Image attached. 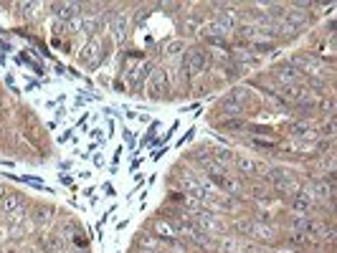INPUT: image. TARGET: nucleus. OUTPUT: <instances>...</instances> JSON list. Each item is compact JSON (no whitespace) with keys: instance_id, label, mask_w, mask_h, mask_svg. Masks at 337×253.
Returning a JSON list of instances; mask_svg holds the SVG:
<instances>
[{"instance_id":"f257e3e1","label":"nucleus","mask_w":337,"mask_h":253,"mask_svg":"<svg viewBox=\"0 0 337 253\" xmlns=\"http://www.w3.org/2000/svg\"><path fill=\"white\" fill-rule=\"evenodd\" d=\"M206 66H208V56L203 51H198V48L188 51L185 58H183V71L188 73V76H198V73L206 71Z\"/></svg>"},{"instance_id":"f03ea898","label":"nucleus","mask_w":337,"mask_h":253,"mask_svg":"<svg viewBox=\"0 0 337 253\" xmlns=\"http://www.w3.org/2000/svg\"><path fill=\"white\" fill-rule=\"evenodd\" d=\"M231 28H233V18L231 16H221L216 21H208L206 25H203V31H206V36H211V38H218V36H226Z\"/></svg>"},{"instance_id":"7ed1b4c3","label":"nucleus","mask_w":337,"mask_h":253,"mask_svg":"<svg viewBox=\"0 0 337 253\" xmlns=\"http://www.w3.org/2000/svg\"><path fill=\"white\" fill-rule=\"evenodd\" d=\"M312 205H314L312 190H297L294 195H291V207H294V213H299V215H307L312 210Z\"/></svg>"},{"instance_id":"20e7f679","label":"nucleus","mask_w":337,"mask_h":253,"mask_svg":"<svg viewBox=\"0 0 337 253\" xmlns=\"http://www.w3.org/2000/svg\"><path fill=\"white\" fill-rule=\"evenodd\" d=\"M147 92H150V96H152V99H160V96H163V94L168 92V76H165V71H163V69L152 73Z\"/></svg>"},{"instance_id":"39448f33","label":"nucleus","mask_w":337,"mask_h":253,"mask_svg":"<svg viewBox=\"0 0 337 253\" xmlns=\"http://www.w3.org/2000/svg\"><path fill=\"white\" fill-rule=\"evenodd\" d=\"M99 58H101V43H99L96 38H92V41H89V46H84V51H81V64H86V66H96V64H99Z\"/></svg>"},{"instance_id":"423d86ee","label":"nucleus","mask_w":337,"mask_h":253,"mask_svg":"<svg viewBox=\"0 0 337 253\" xmlns=\"http://www.w3.org/2000/svg\"><path fill=\"white\" fill-rule=\"evenodd\" d=\"M21 207H23V195L10 192V195L0 198V213H3V215H13V213H18Z\"/></svg>"},{"instance_id":"0eeeda50","label":"nucleus","mask_w":337,"mask_h":253,"mask_svg":"<svg viewBox=\"0 0 337 253\" xmlns=\"http://www.w3.org/2000/svg\"><path fill=\"white\" fill-rule=\"evenodd\" d=\"M147 73H150V64H140L135 71L127 73V81L135 86V89H140V86L144 84V79H147Z\"/></svg>"},{"instance_id":"6e6552de","label":"nucleus","mask_w":337,"mask_h":253,"mask_svg":"<svg viewBox=\"0 0 337 253\" xmlns=\"http://www.w3.org/2000/svg\"><path fill=\"white\" fill-rule=\"evenodd\" d=\"M53 10H56L58 18H66V21H69V18H74L76 13L81 10V5H79V3H56Z\"/></svg>"},{"instance_id":"1a4fd4ad","label":"nucleus","mask_w":337,"mask_h":253,"mask_svg":"<svg viewBox=\"0 0 337 253\" xmlns=\"http://www.w3.org/2000/svg\"><path fill=\"white\" fill-rule=\"evenodd\" d=\"M276 76H279L284 84H291V81L299 79V71H297L294 64H282L279 69H276Z\"/></svg>"},{"instance_id":"9d476101","label":"nucleus","mask_w":337,"mask_h":253,"mask_svg":"<svg viewBox=\"0 0 337 253\" xmlns=\"http://www.w3.org/2000/svg\"><path fill=\"white\" fill-rule=\"evenodd\" d=\"M248 233L256 235V238H261V241H271V238H274V230H271L269 226H264V223H251Z\"/></svg>"},{"instance_id":"9b49d317","label":"nucleus","mask_w":337,"mask_h":253,"mask_svg":"<svg viewBox=\"0 0 337 253\" xmlns=\"http://www.w3.org/2000/svg\"><path fill=\"white\" fill-rule=\"evenodd\" d=\"M155 230H157V235H163V238H172L175 233H178L175 223H168V220H157L155 223Z\"/></svg>"},{"instance_id":"f8f14e48","label":"nucleus","mask_w":337,"mask_h":253,"mask_svg":"<svg viewBox=\"0 0 337 253\" xmlns=\"http://www.w3.org/2000/svg\"><path fill=\"white\" fill-rule=\"evenodd\" d=\"M112 31H114V38H117V41H124V36H127V21H124L122 16H117L114 23H112Z\"/></svg>"},{"instance_id":"ddd939ff","label":"nucleus","mask_w":337,"mask_h":253,"mask_svg":"<svg viewBox=\"0 0 337 253\" xmlns=\"http://www.w3.org/2000/svg\"><path fill=\"white\" fill-rule=\"evenodd\" d=\"M218 183H221V187L223 190H228L231 195H241V183H236V180H231V177H218Z\"/></svg>"},{"instance_id":"4468645a","label":"nucleus","mask_w":337,"mask_h":253,"mask_svg":"<svg viewBox=\"0 0 337 253\" xmlns=\"http://www.w3.org/2000/svg\"><path fill=\"white\" fill-rule=\"evenodd\" d=\"M312 238L310 233H304V230H294V233H289V243H294V246H307Z\"/></svg>"},{"instance_id":"2eb2a0df","label":"nucleus","mask_w":337,"mask_h":253,"mask_svg":"<svg viewBox=\"0 0 337 253\" xmlns=\"http://www.w3.org/2000/svg\"><path fill=\"white\" fill-rule=\"evenodd\" d=\"M221 114H223V116H236V114H241V107H239L236 101L228 99V101L221 104Z\"/></svg>"},{"instance_id":"dca6fc26","label":"nucleus","mask_w":337,"mask_h":253,"mask_svg":"<svg viewBox=\"0 0 337 253\" xmlns=\"http://www.w3.org/2000/svg\"><path fill=\"white\" fill-rule=\"evenodd\" d=\"M200 223H203L208 230H218V228H221V223L213 218V213H200Z\"/></svg>"},{"instance_id":"f3484780","label":"nucleus","mask_w":337,"mask_h":253,"mask_svg":"<svg viewBox=\"0 0 337 253\" xmlns=\"http://www.w3.org/2000/svg\"><path fill=\"white\" fill-rule=\"evenodd\" d=\"M99 28H101V21H94V18L81 23V31H84V33H89V36H94V33L99 31Z\"/></svg>"},{"instance_id":"a211bd4d","label":"nucleus","mask_w":337,"mask_h":253,"mask_svg":"<svg viewBox=\"0 0 337 253\" xmlns=\"http://www.w3.org/2000/svg\"><path fill=\"white\" fill-rule=\"evenodd\" d=\"M183 48H185L183 41H170L168 46H165V53H168V56H175V53H180Z\"/></svg>"},{"instance_id":"6ab92c4d","label":"nucleus","mask_w":337,"mask_h":253,"mask_svg":"<svg viewBox=\"0 0 337 253\" xmlns=\"http://www.w3.org/2000/svg\"><path fill=\"white\" fill-rule=\"evenodd\" d=\"M246 99H248V92H246V89H241V86H239V89H233V94H231V101H236L239 107H241V104H243Z\"/></svg>"},{"instance_id":"aec40b11","label":"nucleus","mask_w":337,"mask_h":253,"mask_svg":"<svg viewBox=\"0 0 337 253\" xmlns=\"http://www.w3.org/2000/svg\"><path fill=\"white\" fill-rule=\"evenodd\" d=\"M48 218H51V215H48L46 207H38V210L33 213V220L38 223V226H41V223H48Z\"/></svg>"},{"instance_id":"412c9836","label":"nucleus","mask_w":337,"mask_h":253,"mask_svg":"<svg viewBox=\"0 0 337 253\" xmlns=\"http://www.w3.org/2000/svg\"><path fill=\"white\" fill-rule=\"evenodd\" d=\"M216 157H218V165H221V162H231V152L228 150H216Z\"/></svg>"},{"instance_id":"4be33fe9","label":"nucleus","mask_w":337,"mask_h":253,"mask_svg":"<svg viewBox=\"0 0 337 253\" xmlns=\"http://www.w3.org/2000/svg\"><path fill=\"white\" fill-rule=\"evenodd\" d=\"M33 8H36L33 3H21V10L25 13V16H31V13H33Z\"/></svg>"},{"instance_id":"5701e85b","label":"nucleus","mask_w":337,"mask_h":253,"mask_svg":"<svg viewBox=\"0 0 337 253\" xmlns=\"http://www.w3.org/2000/svg\"><path fill=\"white\" fill-rule=\"evenodd\" d=\"M56 253H81V251H56Z\"/></svg>"},{"instance_id":"b1692460","label":"nucleus","mask_w":337,"mask_h":253,"mask_svg":"<svg viewBox=\"0 0 337 253\" xmlns=\"http://www.w3.org/2000/svg\"><path fill=\"white\" fill-rule=\"evenodd\" d=\"M3 192H5V190H3V187H0V198H3Z\"/></svg>"}]
</instances>
